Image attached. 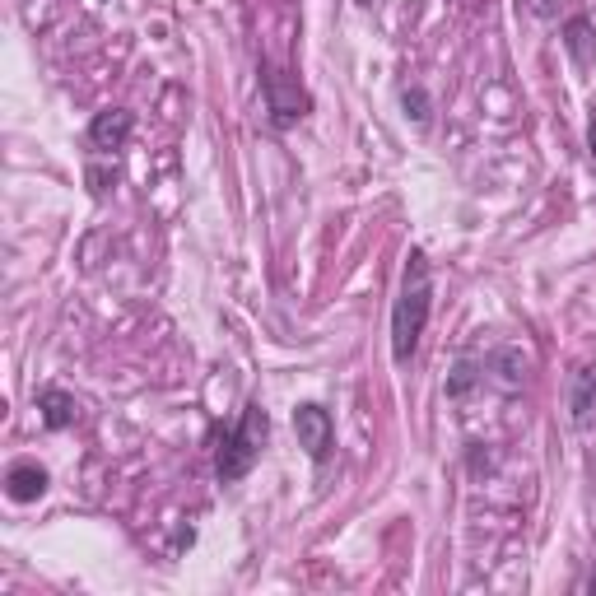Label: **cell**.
<instances>
[{
  "mask_svg": "<svg viewBox=\"0 0 596 596\" xmlns=\"http://www.w3.org/2000/svg\"><path fill=\"white\" fill-rule=\"evenodd\" d=\"M429 308H434V275H429V257L420 247L406 252V271H401V294L392 308V359L410 364V354L420 350V336L429 326Z\"/></svg>",
  "mask_w": 596,
  "mask_h": 596,
  "instance_id": "1",
  "label": "cell"
},
{
  "mask_svg": "<svg viewBox=\"0 0 596 596\" xmlns=\"http://www.w3.org/2000/svg\"><path fill=\"white\" fill-rule=\"evenodd\" d=\"M266 434H271V420H266V410L261 406H247L238 420L219 434V447H215V475L224 485L233 480H243L252 466H257L261 447H266Z\"/></svg>",
  "mask_w": 596,
  "mask_h": 596,
  "instance_id": "2",
  "label": "cell"
},
{
  "mask_svg": "<svg viewBox=\"0 0 596 596\" xmlns=\"http://www.w3.org/2000/svg\"><path fill=\"white\" fill-rule=\"evenodd\" d=\"M261 89H266V112H271L275 131H289L294 122H303L312 112L308 89L280 66H261Z\"/></svg>",
  "mask_w": 596,
  "mask_h": 596,
  "instance_id": "3",
  "label": "cell"
},
{
  "mask_svg": "<svg viewBox=\"0 0 596 596\" xmlns=\"http://www.w3.org/2000/svg\"><path fill=\"white\" fill-rule=\"evenodd\" d=\"M294 434H298V447H303L317 466H326L331 447H336V424H331V415H326L322 406H298L294 410Z\"/></svg>",
  "mask_w": 596,
  "mask_h": 596,
  "instance_id": "4",
  "label": "cell"
},
{
  "mask_svg": "<svg viewBox=\"0 0 596 596\" xmlns=\"http://www.w3.org/2000/svg\"><path fill=\"white\" fill-rule=\"evenodd\" d=\"M131 131H136V112H126V108H108V112H98L94 122H89V149L94 154H117V149L131 140Z\"/></svg>",
  "mask_w": 596,
  "mask_h": 596,
  "instance_id": "5",
  "label": "cell"
},
{
  "mask_svg": "<svg viewBox=\"0 0 596 596\" xmlns=\"http://www.w3.org/2000/svg\"><path fill=\"white\" fill-rule=\"evenodd\" d=\"M569 420L578 434L596 424V368H578L569 382Z\"/></svg>",
  "mask_w": 596,
  "mask_h": 596,
  "instance_id": "6",
  "label": "cell"
},
{
  "mask_svg": "<svg viewBox=\"0 0 596 596\" xmlns=\"http://www.w3.org/2000/svg\"><path fill=\"white\" fill-rule=\"evenodd\" d=\"M47 466H38V461H14L10 471H5V494H10L14 503H33L47 494Z\"/></svg>",
  "mask_w": 596,
  "mask_h": 596,
  "instance_id": "7",
  "label": "cell"
},
{
  "mask_svg": "<svg viewBox=\"0 0 596 596\" xmlns=\"http://www.w3.org/2000/svg\"><path fill=\"white\" fill-rule=\"evenodd\" d=\"M564 52L578 70H592L596 66V24L587 14H573L569 24H564Z\"/></svg>",
  "mask_w": 596,
  "mask_h": 596,
  "instance_id": "8",
  "label": "cell"
},
{
  "mask_svg": "<svg viewBox=\"0 0 596 596\" xmlns=\"http://www.w3.org/2000/svg\"><path fill=\"white\" fill-rule=\"evenodd\" d=\"M527 364L531 359L522 350H494L485 364H480V373H494V382H499L503 392H517L522 378H527Z\"/></svg>",
  "mask_w": 596,
  "mask_h": 596,
  "instance_id": "9",
  "label": "cell"
},
{
  "mask_svg": "<svg viewBox=\"0 0 596 596\" xmlns=\"http://www.w3.org/2000/svg\"><path fill=\"white\" fill-rule=\"evenodd\" d=\"M38 410H42V424H47V429H70L75 415H80V401L70 392H61V387H42Z\"/></svg>",
  "mask_w": 596,
  "mask_h": 596,
  "instance_id": "10",
  "label": "cell"
},
{
  "mask_svg": "<svg viewBox=\"0 0 596 596\" xmlns=\"http://www.w3.org/2000/svg\"><path fill=\"white\" fill-rule=\"evenodd\" d=\"M401 108H406V117L415 126H429V94H424L420 84H410L406 94H401Z\"/></svg>",
  "mask_w": 596,
  "mask_h": 596,
  "instance_id": "11",
  "label": "cell"
},
{
  "mask_svg": "<svg viewBox=\"0 0 596 596\" xmlns=\"http://www.w3.org/2000/svg\"><path fill=\"white\" fill-rule=\"evenodd\" d=\"M117 173H98V168H89V187H94V196H103V191H108V182Z\"/></svg>",
  "mask_w": 596,
  "mask_h": 596,
  "instance_id": "12",
  "label": "cell"
},
{
  "mask_svg": "<svg viewBox=\"0 0 596 596\" xmlns=\"http://www.w3.org/2000/svg\"><path fill=\"white\" fill-rule=\"evenodd\" d=\"M559 5H564V0H559ZM531 10L541 14V19H550V14H555V0H531Z\"/></svg>",
  "mask_w": 596,
  "mask_h": 596,
  "instance_id": "13",
  "label": "cell"
},
{
  "mask_svg": "<svg viewBox=\"0 0 596 596\" xmlns=\"http://www.w3.org/2000/svg\"><path fill=\"white\" fill-rule=\"evenodd\" d=\"M587 149H592V163H596V117H592V126H587Z\"/></svg>",
  "mask_w": 596,
  "mask_h": 596,
  "instance_id": "14",
  "label": "cell"
},
{
  "mask_svg": "<svg viewBox=\"0 0 596 596\" xmlns=\"http://www.w3.org/2000/svg\"><path fill=\"white\" fill-rule=\"evenodd\" d=\"M583 587H587V592H596V569H592V578H587V583H583Z\"/></svg>",
  "mask_w": 596,
  "mask_h": 596,
  "instance_id": "15",
  "label": "cell"
}]
</instances>
